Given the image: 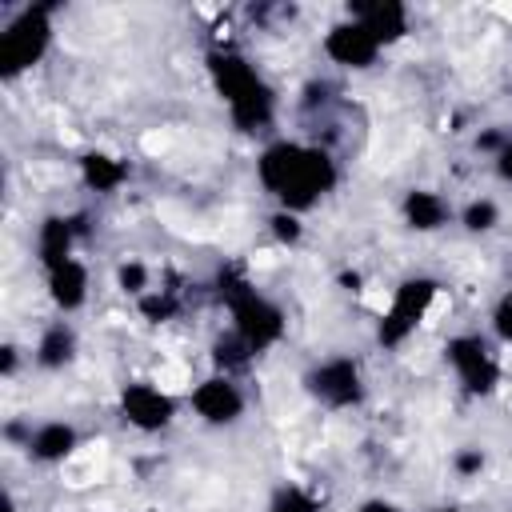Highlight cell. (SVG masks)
<instances>
[{
  "mask_svg": "<svg viewBox=\"0 0 512 512\" xmlns=\"http://www.w3.org/2000/svg\"><path fill=\"white\" fill-rule=\"evenodd\" d=\"M256 180L284 212L300 216L336 188V160L316 144L272 140L260 148Z\"/></svg>",
  "mask_w": 512,
  "mask_h": 512,
  "instance_id": "obj_1",
  "label": "cell"
},
{
  "mask_svg": "<svg viewBox=\"0 0 512 512\" xmlns=\"http://www.w3.org/2000/svg\"><path fill=\"white\" fill-rule=\"evenodd\" d=\"M212 80H216V92L224 96L228 116H232L236 128L256 132V128H264L272 120V92H268V84L260 80V72L248 60H240L232 52L216 56L212 60Z\"/></svg>",
  "mask_w": 512,
  "mask_h": 512,
  "instance_id": "obj_2",
  "label": "cell"
},
{
  "mask_svg": "<svg viewBox=\"0 0 512 512\" xmlns=\"http://www.w3.org/2000/svg\"><path fill=\"white\" fill-rule=\"evenodd\" d=\"M440 296V284L432 276H408L400 288H392L384 312H380V328H376V340L384 348H400L404 340L416 336V328L432 316V304Z\"/></svg>",
  "mask_w": 512,
  "mask_h": 512,
  "instance_id": "obj_3",
  "label": "cell"
},
{
  "mask_svg": "<svg viewBox=\"0 0 512 512\" xmlns=\"http://www.w3.org/2000/svg\"><path fill=\"white\" fill-rule=\"evenodd\" d=\"M224 300H228V312H232V332L252 352H264L284 336V312L268 296H260L252 284H244V280L232 284L224 292Z\"/></svg>",
  "mask_w": 512,
  "mask_h": 512,
  "instance_id": "obj_4",
  "label": "cell"
},
{
  "mask_svg": "<svg viewBox=\"0 0 512 512\" xmlns=\"http://www.w3.org/2000/svg\"><path fill=\"white\" fill-rule=\"evenodd\" d=\"M444 360L456 372V384L472 396H492L500 384V360L492 352V344L480 332H460L444 344Z\"/></svg>",
  "mask_w": 512,
  "mask_h": 512,
  "instance_id": "obj_5",
  "label": "cell"
},
{
  "mask_svg": "<svg viewBox=\"0 0 512 512\" xmlns=\"http://www.w3.org/2000/svg\"><path fill=\"white\" fill-rule=\"evenodd\" d=\"M48 40H52V24H48V12L44 8H28L20 20H12L0 32V64H4V76L12 80L16 72L32 68L44 56Z\"/></svg>",
  "mask_w": 512,
  "mask_h": 512,
  "instance_id": "obj_6",
  "label": "cell"
},
{
  "mask_svg": "<svg viewBox=\"0 0 512 512\" xmlns=\"http://www.w3.org/2000/svg\"><path fill=\"white\" fill-rule=\"evenodd\" d=\"M304 384H308V392L324 408H356L364 400V376H360V364L352 356H328V360H320L304 376Z\"/></svg>",
  "mask_w": 512,
  "mask_h": 512,
  "instance_id": "obj_7",
  "label": "cell"
},
{
  "mask_svg": "<svg viewBox=\"0 0 512 512\" xmlns=\"http://www.w3.org/2000/svg\"><path fill=\"white\" fill-rule=\"evenodd\" d=\"M120 416L136 432H164L176 420V396L156 380H132L120 388Z\"/></svg>",
  "mask_w": 512,
  "mask_h": 512,
  "instance_id": "obj_8",
  "label": "cell"
},
{
  "mask_svg": "<svg viewBox=\"0 0 512 512\" xmlns=\"http://www.w3.org/2000/svg\"><path fill=\"white\" fill-rule=\"evenodd\" d=\"M188 408L208 424V428H228L244 416V392L228 372H212L188 388Z\"/></svg>",
  "mask_w": 512,
  "mask_h": 512,
  "instance_id": "obj_9",
  "label": "cell"
},
{
  "mask_svg": "<svg viewBox=\"0 0 512 512\" xmlns=\"http://www.w3.org/2000/svg\"><path fill=\"white\" fill-rule=\"evenodd\" d=\"M320 48H324V56H328L336 68H348V72H364V68H372V64L380 60V52H384L380 40H376L364 24H356L352 16L340 20V24H332V28L324 32Z\"/></svg>",
  "mask_w": 512,
  "mask_h": 512,
  "instance_id": "obj_10",
  "label": "cell"
},
{
  "mask_svg": "<svg viewBox=\"0 0 512 512\" xmlns=\"http://www.w3.org/2000/svg\"><path fill=\"white\" fill-rule=\"evenodd\" d=\"M348 16H352L356 24H364V28L380 40V48H388V44H396V40H404V36H408V8H404V4H396V0L348 4Z\"/></svg>",
  "mask_w": 512,
  "mask_h": 512,
  "instance_id": "obj_11",
  "label": "cell"
},
{
  "mask_svg": "<svg viewBox=\"0 0 512 512\" xmlns=\"http://www.w3.org/2000/svg\"><path fill=\"white\" fill-rule=\"evenodd\" d=\"M400 216H404V224H408L412 232L428 236V232L448 228V220H452V204H448L436 188H408L404 200H400Z\"/></svg>",
  "mask_w": 512,
  "mask_h": 512,
  "instance_id": "obj_12",
  "label": "cell"
},
{
  "mask_svg": "<svg viewBox=\"0 0 512 512\" xmlns=\"http://www.w3.org/2000/svg\"><path fill=\"white\" fill-rule=\"evenodd\" d=\"M80 448V436L68 420H44L28 432V456L36 464H68Z\"/></svg>",
  "mask_w": 512,
  "mask_h": 512,
  "instance_id": "obj_13",
  "label": "cell"
},
{
  "mask_svg": "<svg viewBox=\"0 0 512 512\" xmlns=\"http://www.w3.org/2000/svg\"><path fill=\"white\" fill-rule=\"evenodd\" d=\"M48 276V300L60 308V312H76L88 304V292H92V276H88V264L84 260H64L60 268L44 272Z\"/></svg>",
  "mask_w": 512,
  "mask_h": 512,
  "instance_id": "obj_14",
  "label": "cell"
},
{
  "mask_svg": "<svg viewBox=\"0 0 512 512\" xmlns=\"http://www.w3.org/2000/svg\"><path fill=\"white\" fill-rule=\"evenodd\" d=\"M76 224L68 216H48L40 228H36V256L44 264V272L60 268L64 260H72L76 252Z\"/></svg>",
  "mask_w": 512,
  "mask_h": 512,
  "instance_id": "obj_15",
  "label": "cell"
},
{
  "mask_svg": "<svg viewBox=\"0 0 512 512\" xmlns=\"http://www.w3.org/2000/svg\"><path fill=\"white\" fill-rule=\"evenodd\" d=\"M80 180H84L88 192L112 196L128 180V164L120 156H112V152H84L80 156Z\"/></svg>",
  "mask_w": 512,
  "mask_h": 512,
  "instance_id": "obj_16",
  "label": "cell"
},
{
  "mask_svg": "<svg viewBox=\"0 0 512 512\" xmlns=\"http://www.w3.org/2000/svg\"><path fill=\"white\" fill-rule=\"evenodd\" d=\"M72 356H76V332H72V324H68V320L48 324V328L40 332L36 348H32V360H36V368H44V372L64 368Z\"/></svg>",
  "mask_w": 512,
  "mask_h": 512,
  "instance_id": "obj_17",
  "label": "cell"
},
{
  "mask_svg": "<svg viewBox=\"0 0 512 512\" xmlns=\"http://www.w3.org/2000/svg\"><path fill=\"white\" fill-rule=\"evenodd\" d=\"M460 224H464V232L484 236V232H492V228L500 224V204H496V200H488V196H476V200H468V204H464Z\"/></svg>",
  "mask_w": 512,
  "mask_h": 512,
  "instance_id": "obj_18",
  "label": "cell"
},
{
  "mask_svg": "<svg viewBox=\"0 0 512 512\" xmlns=\"http://www.w3.org/2000/svg\"><path fill=\"white\" fill-rule=\"evenodd\" d=\"M116 288L128 292V296H148V288H152V272H148L140 260H124V264L116 268Z\"/></svg>",
  "mask_w": 512,
  "mask_h": 512,
  "instance_id": "obj_19",
  "label": "cell"
},
{
  "mask_svg": "<svg viewBox=\"0 0 512 512\" xmlns=\"http://www.w3.org/2000/svg\"><path fill=\"white\" fill-rule=\"evenodd\" d=\"M268 228H272V236H276L280 244H296V240L304 236L300 216H296V212H284V208H276V212L268 216Z\"/></svg>",
  "mask_w": 512,
  "mask_h": 512,
  "instance_id": "obj_20",
  "label": "cell"
},
{
  "mask_svg": "<svg viewBox=\"0 0 512 512\" xmlns=\"http://www.w3.org/2000/svg\"><path fill=\"white\" fill-rule=\"evenodd\" d=\"M320 504L304 492V488H284L276 500H272V512H316Z\"/></svg>",
  "mask_w": 512,
  "mask_h": 512,
  "instance_id": "obj_21",
  "label": "cell"
},
{
  "mask_svg": "<svg viewBox=\"0 0 512 512\" xmlns=\"http://www.w3.org/2000/svg\"><path fill=\"white\" fill-rule=\"evenodd\" d=\"M492 332H496L504 344H512V296H504V300L496 304V312H492Z\"/></svg>",
  "mask_w": 512,
  "mask_h": 512,
  "instance_id": "obj_22",
  "label": "cell"
},
{
  "mask_svg": "<svg viewBox=\"0 0 512 512\" xmlns=\"http://www.w3.org/2000/svg\"><path fill=\"white\" fill-rule=\"evenodd\" d=\"M492 168H496V176H500L504 184H512V140H504V144L492 152Z\"/></svg>",
  "mask_w": 512,
  "mask_h": 512,
  "instance_id": "obj_23",
  "label": "cell"
},
{
  "mask_svg": "<svg viewBox=\"0 0 512 512\" xmlns=\"http://www.w3.org/2000/svg\"><path fill=\"white\" fill-rule=\"evenodd\" d=\"M356 512H404V508L392 504V500H384V496H372V500H364Z\"/></svg>",
  "mask_w": 512,
  "mask_h": 512,
  "instance_id": "obj_24",
  "label": "cell"
},
{
  "mask_svg": "<svg viewBox=\"0 0 512 512\" xmlns=\"http://www.w3.org/2000/svg\"><path fill=\"white\" fill-rule=\"evenodd\" d=\"M456 468H460V472H476V468H484V456H480V452H468V456L456 460Z\"/></svg>",
  "mask_w": 512,
  "mask_h": 512,
  "instance_id": "obj_25",
  "label": "cell"
},
{
  "mask_svg": "<svg viewBox=\"0 0 512 512\" xmlns=\"http://www.w3.org/2000/svg\"><path fill=\"white\" fill-rule=\"evenodd\" d=\"M440 512H460V508H440Z\"/></svg>",
  "mask_w": 512,
  "mask_h": 512,
  "instance_id": "obj_26",
  "label": "cell"
}]
</instances>
